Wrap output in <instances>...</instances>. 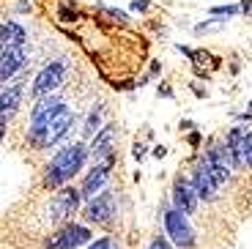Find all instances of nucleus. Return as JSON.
I'll return each mask as SVG.
<instances>
[{"mask_svg": "<svg viewBox=\"0 0 252 249\" xmlns=\"http://www.w3.org/2000/svg\"><path fill=\"white\" fill-rule=\"evenodd\" d=\"M88 156H91V145H85L82 140L63 145V148L52 156L50 162H47V167H44V187L63 189L82 167H85Z\"/></svg>", "mask_w": 252, "mask_h": 249, "instance_id": "1", "label": "nucleus"}, {"mask_svg": "<svg viewBox=\"0 0 252 249\" xmlns=\"http://www.w3.org/2000/svg\"><path fill=\"white\" fill-rule=\"evenodd\" d=\"M63 110H66V101H63L61 96H55V93L36 99V104H33V110H31V126H28V143H31L33 148H41L44 129L50 126L52 118L61 115Z\"/></svg>", "mask_w": 252, "mask_h": 249, "instance_id": "2", "label": "nucleus"}, {"mask_svg": "<svg viewBox=\"0 0 252 249\" xmlns=\"http://www.w3.org/2000/svg\"><path fill=\"white\" fill-rule=\"evenodd\" d=\"M164 233L170 236V241L176 244L178 249H192L197 241L195 230H192V224H189V217L181 214L178 208H167L164 211Z\"/></svg>", "mask_w": 252, "mask_h": 249, "instance_id": "3", "label": "nucleus"}, {"mask_svg": "<svg viewBox=\"0 0 252 249\" xmlns=\"http://www.w3.org/2000/svg\"><path fill=\"white\" fill-rule=\"evenodd\" d=\"M94 238L88 224H77V222H66L61 230H55L52 236H47L44 247L47 249H80L82 244H88Z\"/></svg>", "mask_w": 252, "mask_h": 249, "instance_id": "4", "label": "nucleus"}, {"mask_svg": "<svg viewBox=\"0 0 252 249\" xmlns=\"http://www.w3.org/2000/svg\"><path fill=\"white\" fill-rule=\"evenodd\" d=\"M63 80H66V61H63V58H58V61H50L44 69H41L36 77H33L31 96L41 99V96L55 93L58 88L63 85Z\"/></svg>", "mask_w": 252, "mask_h": 249, "instance_id": "5", "label": "nucleus"}, {"mask_svg": "<svg viewBox=\"0 0 252 249\" xmlns=\"http://www.w3.org/2000/svg\"><path fill=\"white\" fill-rule=\"evenodd\" d=\"M200 164L211 173V178H214L220 187H225L227 181H230V170H233V164H230V156H227L225 145L211 143L206 148V154L200 156Z\"/></svg>", "mask_w": 252, "mask_h": 249, "instance_id": "6", "label": "nucleus"}, {"mask_svg": "<svg viewBox=\"0 0 252 249\" xmlns=\"http://www.w3.org/2000/svg\"><path fill=\"white\" fill-rule=\"evenodd\" d=\"M82 203V192L74 187H63L58 189L55 194H52L50 206H47V217L52 219V222H61V219H69L71 214L80 208Z\"/></svg>", "mask_w": 252, "mask_h": 249, "instance_id": "7", "label": "nucleus"}, {"mask_svg": "<svg viewBox=\"0 0 252 249\" xmlns=\"http://www.w3.org/2000/svg\"><path fill=\"white\" fill-rule=\"evenodd\" d=\"M82 217H85V222H91V224H110L113 217H115V192L104 189V192H99L94 200H88Z\"/></svg>", "mask_w": 252, "mask_h": 249, "instance_id": "8", "label": "nucleus"}, {"mask_svg": "<svg viewBox=\"0 0 252 249\" xmlns=\"http://www.w3.org/2000/svg\"><path fill=\"white\" fill-rule=\"evenodd\" d=\"M115 164V156H107V159H101L99 164H94V167L85 173V178H82V200H94L99 192H104V184H107L110 178V170H113Z\"/></svg>", "mask_w": 252, "mask_h": 249, "instance_id": "9", "label": "nucleus"}, {"mask_svg": "<svg viewBox=\"0 0 252 249\" xmlns=\"http://www.w3.org/2000/svg\"><path fill=\"white\" fill-rule=\"evenodd\" d=\"M197 192L195 187H192V181L189 178H181L178 175L176 181H173V208H178L181 214H195L197 211Z\"/></svg>", "mask_w": 252, "mask_h": 249, "instance_id": "10", "label": "nucleus"}, {"mask_svg": "<svg viewBox=\"0 0 252 249\" xmlns=\"http://www.w3.org/2000/svg\"><path fill=\"white\" fill-rule=\"evenodd\" d=\"M74 126V112L66 107V110L58 115V118L50 121V126L44 129V140H41V148H52V145H58L66 134H69V129Z\"/></svg>", "mask_w": 252, "mask_h": 249, "instance_id": "11", "label": "nucleus"}, {"mask_svg": "<svg viewBox=\"0 0 252 249\" xmlns=\"http://www.w3.org/2000/svg\"><path fill=\"white\" fill-rule=\"evenodd\" d=\"M28 63V55H25V47H3V58H0V82L14 80L19 69H25Z\"/></svg>", "mask_w": 252, "mask_h": 249, "instance_id": "12", "label": "nucleus"}, {"mask_svg": "<svg viewBox=\"0 0 252 249\" xmlns=\"http://www.w3.org/2000/svg\"><path fill=\"white\" fill-rule=\"evenodd\" d=\"M22 93H25V85H22V80L11 82V85H3V96H0V110H3L0 126H3V131H6L11 115L19 110V104H22Z\"/></svg>", "mask_w": 252, "mask_h": 249, "instance_id": "13", "label": "nucleus"}, {"mask_svg": "<svg viewBox=\"0 0 252 249\" xmlns=\"http://www.w3.org/2000/svg\"><path fill=\"white\" fill-rule=\"evenodd\" d=\"M115 140H118V126L104 124L99 134L91 140V156H94V159H107V156H113V143Z\"/></svg>", "mask_w": 252, "mask_h": 249, "instance_id": "14", "label": "nucleus"}, {"mask_svg": "<svg viewBox=\"0 0 252 249\" xmlns=\"http://www.w3.org/2000/svg\"><path fill=\"white\" fill-rule=\"evenodd\" d=\"M189 181H192V187H195V192H197V197H200V200H214L217 192H220V184L211 178V173H208L200 162H197L195 170H192Z\"/></svg>", "mask_w": 252, "mask_h": 249, "instance_id": "15", "label": "nucleus"}, {"mask_svg": "<svg viewBox=\"0 0 252 249\" xmlns=\"http://www.w3.org/2000/svg\"><path fill=\"white\" fill-rule=\"evenodd\" d=\"M244 137H247V126H233V129L227 131V137H225V148H227V156H230V164H233V170H241V167H244V156H241Z\"/></svg>", "mask_w": 252, "mask_h": 249, "instance_id": "16", "label": "nucleus"}, {"mask_svg": "<svg viewBox=\"0 0 252 249\" xmlns=\"http://www.w3.org/2000/svg\"><path fill=\"white\" fill-rule=\"evenodd\" d=\"M0 38H3V47H25L28 31L19 25L17 19H6L3 28H0Z\"/></svg>", "mask_w": 252, "mask_h": 249, "instance_id": "17", "label": "nucleus"}, {"mask_svg": "<svg viewBox=\"0 0 252 249\" xmlns=\"http://www.w3.org/2000/svg\"><path fill=\"white\" fill-rule=\"evenodd\" d=\"M101 112H104V104H96L94 110L88 112V118L82 124V137H96L101 131Z\"/></svg>", "mask_w": 252, "mask_h": 249, "instance_id": "18", "label": "nucleus"}, {"mask_svg": "<svg viewBox=\"0 0 252 249\" xmlns=\"http://www.w3.org/2000/svg\"><path fill=\"white\" fill-rule=\"evenodd\" d=\"M239 11H241V6H239V3H236V6H214V8H208V14H214V17H220V19L236 17Z\"/></svg>", "mask_w": 252, "mask_h": 249, "instance_id": "19", "label": "nucleus"}, {"mask_svg": "<svg viewBox=\"0 0 252 249\" xmlns=\"http://www.w3.org/2000/svg\"><path fill=\"white\" fill-rule=\"evenodd\" d=\"M85 249H118V241H115V236H101L94 244H88Z\"/></svg>", "mask_w": 252, "mask_h": 249, "instance_id": "20", "label": "nucleus"}, {"mask_svg": "<svg viewBox=\"0 0 252 249\" xmlns=\"http://www.w3.org/2000/svg\"><path fill=\"white\" fill-rule=\"evenodd\" d=\"M241 156H244V164L252 170V129L247 131V137H244V148H241Z\"/></svg>", "mask_w": 252, "mask_h": 249, "instance_id": "21", "label": "nucleus"}, {"mask_svg": "<svg viewBox=\"0 0 252 249\" xmlns=\"http://www.w3.org/2000/svg\"><path fill=\"white\" fill-rule=\"evenodd\" d=\"M225 25V19H208V22H200V25L195 28V33H208V31H217V28H222Z\"/></svg>", "mask_w": 252, "mask_h": 249, "instance_id": "22", "label": "nucleus"}, {"mask_svg": "<svg viewBox=\"0 0 252 249\" xmlns=\"http://www.w3.org/2000/svg\"><path fill=\"white\" fill-rule=\"evenodd\" d=\"M148 249H173V247H170V241H167L164 236H154L151 244H148Z\"/></svg>", "mask_w": 252, "mask_h": 249, "instance_id": "23", "label": "nucleus"}, {"mask_svg": "<svg viewBox=\"0 0 252 249\" xmlns=\"http://www.w3.org/2000/svg\"><path fill=\"white\" fill-rule=\"evenodd\" d=\"M151 8V3L148 0H132V11H140V14H145Z\"/></svg>", "mask_w": 252, "mask_h": 249, "instance_id": "24", "label": "nucleus"}, {"mask_svg": "<svg viewBox=\"0 0 252 249\" xmlns=\"http://www.w3.org/2000/svg\"><path fill=\"white\" fill-rule=\"evenodd\" d=\"M132 156H134V159L140 162V159L145 156V145H143V143H134V148H132Z\"/></svg>", "mask_w": 252, "mask_h": 249, "instance_id": "25", "label": "nucleus"}, {"mask_svg": "<svg viewBox=\"0 0 252 249\" xmlns=\"http://www.w3.org/2000/svg\"><path fill=\"white\" fill-rule=\"evenodd\" d=\"M104 14H110L113 19H121V22H126V14L118 11V8H104Z\"/></svg>", "mask_w": 252, "mask_h": 249, "instance_id": "26", "label": "nucleus"}, {"mask_svg": "<svg viewBox=\"0 0 252 249\" xmlns=\"http://www.w3.org/2000/svg\"><path fill=\"white\" fill-rule=\"evenodd\" d=\"M61 19H66V22L71 19V22H74V19H77V11H69V8H61Z\"/></svg>", "mask_w": 252, "mask_h": 249, "instance_id": "27", "label": "nucleus"}, {"mask_svg": "<svg viewBox=\"0 0 252 249\" xmlns=\"http://www.w3.org/2000/svg\"><path fill=\"white\" fill-rule=\"evenodd\" d=\"M189 145H200V131H192L189 134Z\"/></svg>", "mask_w": 252, "mask_h": 249, "instance_id": "28", "label": "nucleus"}, {"mask_svg": "<svg viewBox=\"0 0 252 249\" xmlns=\"http://www.w3.org/2000/svg\"><path fill=\"white\" fill-rule=\"evenodd\" d=\"M151 154H154V156H157V159H162V156H164V154H167V151H164V145H157V148H154V151H151Z\"/></svg>", "mask_w": 252, "mask_h": 249, "instance_id": "29", "label": "nucleus"}, {"mask_svg": "<svg viewBox=\"0 0 252 249\" xmlns=\"http://www.w3.org/2000/svg\"><path fill=\"white\" fill-rule=\"evenodd\" d=\"M159 96H167V99H170V96H173V91H170L167 85H162V88H159Z\"/></svg>", "mask_w": 252, "mask_h": 249, "instance_id": "30", "label": "nucleus"}, {"mask_svg": "<svg viewBox=\"0 0 252 249\" xmlns=\"http://www.w3.org/2000/svg\"><path fill=\"white\" fill-rule=\"evenodd\" d=\"M181 129L184 131H192V129H195V124H192V121H181Z\"/></svg>", "mask_w": 252, "mask_h": 249, "instance_id": "31", "label": "nucleus"}, {"mask_svg": "<svg viewBox=\"0 0 252 249\" xmlns=\"http://www.w3.org/2000/svg\"><path fill=\"white\" fill-rule=\"evenodd\" d=\"M17 11H31V3H25V0H22V3H17Z\"/></svg>", "mask_w": 252, "mask_h": 249, "instance_id": "32", "label": "nucleus"}]
</instances>
